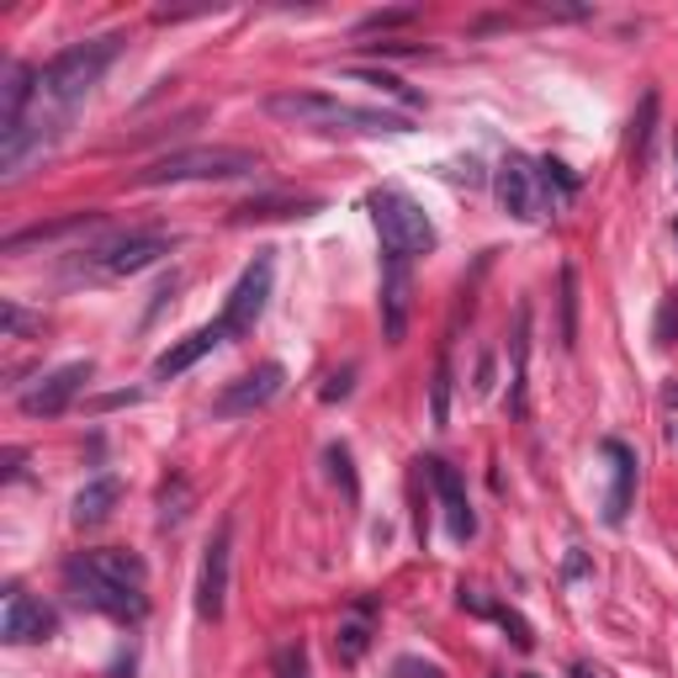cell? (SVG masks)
Here are the masks:
<instances>
[{
	"label": "cell",
	"instance_id": "obj_27",
	"mask_svg": "<svg viewBox=\"0 0 678 678\" xmlns=\"http://www.w3.org/2000/svg\"><path fill=\"white\" fill-rule=\"evenodd\" d=\"M186 499H191L186 477L165 482V493H159V525H180V514H186Z\"/></svg>",
	"mask_w": 678,
	"mask_h": 678
},
{
	"label": "cell",
	"instance_id": "obj_6",
	"mask_svg": "<svg viewBox=\"0 0 678 678\" xmlns=\"http://www.w3.org/2000/svg\"><path fill=\"white\" fill-rule=\"evenodd\" d=\"M170 249H176V234H165V229H133V234H118V238H107V244H96V249H86V266L101 270V276H138V270L159 266Z\"/></svg>",
	"mask_w": 678,
	"mask_h": 678
},
{
	"label": "cell",
	"instance_id": "obj_15",
	"mask_svg": "<svg viewBox=\"0 0 678 678\" xmlns=\"http://www.w3.org/2000/svg\"><path fill=\"white\" fill-rule=\"evenodd\" d=\"M218 345H223V329H218V319H212L207 329H197V334L176 340L170 351L154 360V382H176V377H186V371H191V366H197L202 355L218 351Z\"/></svg>",
	"mask_w": 678,
	"mask_h": 678
},
{
	"label": "cell",
	"instance_id": "obj_23",
	"mask_svg": "<svg viewBox=\"0 0 678 678\" xmlns=\"http://www.w3.org/2000/svg\"><path fill=\"white\" fill-rule=\"evenodd\" d=\"M366 615H371V604H360L351 620H340V636H334V652L345 657V663H355L360 652H366V642H371V625H366Z\"/></svg>",
	"mask_w": 678,
	"mask_h": 678
},
{
	"label": "cell",
	"instance_id": "obj_33",
	"mask_svg": "<svg viewBox=\"0 0 678 678\" xmlns=\"http://www.w3.org/2000/svg\"><path fill=\"white\" fill-rule=\"evenodd\" d=\"M122 403H144V392H107V398H96V409H122Z\"/></svg>",
	"mask_w": 678,
	"mask_h": 678
},
{
	"label": "cell",
	"instance_id": "obj_31",
	"mask_svg": "<svg viewBox=\"0 0 678 678\" xmlns=\"http://www.w3.org/2000/svg\"><path fill=\"white\" fill-rule=\"evenodd\" d=\"M652 340H657V345H674V340H678V292L668 297L663 308H657V324H652Z\"/></svg>",
	"mask_w": 678,
	"mask_h": 678
},
{
	"label": "cell",
	"instance_id": "obj_35",
	"mask_svg": "<svg viewBox=\"0 0 678 678\" xmlns=\"http://www.w3.org/2000/svg\"><path fill=\"white\" fill-rule=\"evenodd\" d=\"M377 54H424V48H413V43H371Z\"/></svg>",
	"mask_w": 678,
	"mask_h": 678
},
{
	"label": "cell",
	"instance_id": "obj_7",
	"mask_svg": "<svg viewBox=\"0 0 678 678\" xmlns=\"http://www.w3.org/2000/svg\"><path fill=\"white\" fill-rule=\"evenodd\" d=\"M270 276H276V260H270V249H260L244 276L234 281V292L223 302V313H218V329H223V340H238V334H255L260 324V313H266L270 302Z\"/></svg>",
	"mask_w": 678,
	"mask_h": 678
},
{
	"label": "cell",
	"instance_id": "obj_8",
	"mask_svg": "<svg viewBox=\"0 0 678 678\" xmlns=\"http://www.w3.org/2000/svg\"><path fill=\"white\" fill-rule=\"evenodd\" d=\"M229 567H234V520H218L202 552V573H197V615L202 620H223V610H229Z\"/></svg>",
	"mask_w": 678,
	"mask_h": 678
},
{
	"label": "cell",
	"instance_id": "obj_17",
	"mask_svg": "<svg viewBox=\"0 0 678 678\" xmlns=\"http://www.w3.org/2000/svg\"><path fill=\"white\" fill-rule=\"evenodd\" d=\"M509 351H514V371H509V413L525 419V366H531V302L514 308V334H509Z\"/></svg>",
	"mask_w": 678,
	"mask_h": 678
},
{
	"label": "cell",
	"instance_id": "obj_32",
	"mask_svg": "<svg viewBox=\"0 0 678 678\" xmlns=\"http://www.w3.org/2000/svg\"><path fill=\"white\" fill-rule=\"evenodd\" d=\"M398 674H403V678H441V668H430V663H413V657H403V663H398Z\"/></svg>",
	"mask_w": 678,
	"mask_h": 678
},
{
	"label": "cell",
	"instance_id": "obj_30",
	"mask_svg": "<svg viewBox=\"0 0 678 678\" xmlns=\"http://www.w3.org/2000/svg\"><path fill=\"white\" fill-rule=\"evenodd\" d=\"M276 678H308V652H302V642H287V647L276 652Z\"/></svg>",
	"mask_w": 678,
	"mask_h": 678
},
{
	"label": "cell",
	"instance_id": "obj_16",
	"mask_svg": "<svg viewBox=\"0 0 678 678\" xmlns=\"http://www.w3.org/2000/svg\"><path fill=\"white\" fill-rule=\"evenodd\" d=\"M604 456L615 462V482H610V499H604V525H625V514H631V493H636V451L625 441H604Z\"/></svg>",
	"mask_w": 678,
	"mask_h": 678
},
{
	"label": "cell",
	"instance_id": "obj_21",
	"mask_svg": "<svg viewBox=\"0 0 678 678\" xmlns=\"http://www.w3.org/2000/svg\"><path fill=\"white\" fill-rule=\"evenodd\" d=\"M652 127H657V90H647V96H642V112L631 118V170H636V176L647 170Z\"/></svg>",
	"mask_w": 678,
	"mask_h": 678
},
{
	"label": "cell",
	"instance_id": "obj_13",
	"mask_svg": "<svg viewBox=\"0 0 678 678\" xmlns=\"http://www.w3.org/2000/svg\"><path fill=\"white\" fill-rule=\"evenodd\" d=\"M409 308H413V276L409 255H382V334L398 345L409 334Z\"/></svg>",
	"mask_w": 678,
	"mask_h": 678
},
{
	"label": "cell",
	"instance_id": "obj_36",
	"mask_svg": "<svg viewBox=\"0 0 678 678\" xmlns=\"http://www.w3.org/2000/svg\"><path fill=\"white\" fill-rule=\"evenodd\" d=\"M663 403H668V409H678V382L668 387V392H663Z\"/></svg>",
	"mask_w": 678,
	"mask_h": 678
},
{
	"label": "cell",
	"instance_id": "obj_12",
	"mask_svg": "<svg viewBox=\"0 0 678 678\" xmlns=\"http://www.w3.org/2000/svg\"><path fill=\"white\" fill-rule=\"evenodd\" d=\"M59 631L54 610L43 599H32L27 589H5V615H0V636L11 647H32V642H48Z\"/></svg>",
	"mask_w": 678,
	"mask_h": 678
},
{
	"label": "cell",
	"instance_id": "obj_25",
	"mask_svg": "<svg viewBox=\"0 0 678 678\" xmlns=\"http://www.w3.org/2000/svg\"><path fill=\"white\" fill-rule=\"evenodd\" d=\"M578 345V276L573 266L562 270V351Z\"/></svg>",
	"mask_w": 678,
	"mask_h": 678
},
{
	"label": "cell",
	"instance_id": "obj_26",
	"mask_svg": "<svg viewBox=\"0 0 678 678\" xmlns=\"http://www.w3.org/2000/svg\"><path fill=\"white\" fill-rule=\"evenodd\" d=\"M351 80H360V86H371V90H382V96H398L403 107H419V96H413L398 75H387V69H351Z\"/></svg>",
	"mask_w": 678,
	"mask_h": 678
},
{
	"label": "cell",
	"instance_id": "obj_22",
	"mask_svg": "<svg viewBox=\"0 0 678 678\" xmlns=\"http://www.w3.org/2000/svg\"><path fill=\"white\" fill-rule=\"evenodd\" d=\"M302 218V212H319V202L313 197H302V202H292V197H260V202H244L234 212V223H249V218Z\"/></svg>",
	"mask_w": 678,
	"mask_h": 678
},
{
	"label": "cell",
	"instance_id": "obj_29",
	"mask_svg": "<svg viewBox=\"0 0 678 678\" xmlns=\"http://www.w3.org/2000/svg\"><path fill=\"white\" fill-rule=\"evenodd\" d=\"M0 324H5V340H22L27 329H43V319L22 313V302H0Z\"/></svg>",
	"mask_w": 678,
	"mask_h": 678
},
{
	"label": "cell",
	"instance_id": "obj_37",
	"mask_svg": "<svg viewBox=\"0 0 678 678\" xmlns=\"http://www.w3.org/2000/svg\"><path fill=\"white\" fill-rule=\"evenodd\" d=\"M674 154H678V138H674Z\"/></svg>",
	"mask_w": 678,
	"mask_h": 678
},
{
	"label": "cell",
	"instance_id": "obj_24",
	"mask_svg": "<svg viewBox=\"0 0 678 678\" xmlns=\"http://www.w3.org/2000/svg\"><path fill=\"white\" fill-rule=\"evenodd\" d=\"M451 345L441 351V366H435V382H430V419H435V430L451 424Z\"/></svg>",
	"mask_w": 678,
	"mask_h": 678
},
{
	"label": "cell",
	"instance_id": "obj_18",
	"mask_svg": "<svg viewBox=\"0 0 678 678\" xmlns=\"http://www.w3.org/2000/svg\"><path fill=\"white\" fill-rule=\"evenodd\" d=\"M101 223V212H69V218H59V223H32V229H22V234H5V255H22V249H32V244H59V238L80 234V229H96Z\"/></svg>",
	"mask_w": 678,
	"mask_h": 678
},
{
	"label": "cell",
	"instance_id": "obj_3",
	"mask_svg": "<svg viewBox=\"0 0 678 678\" xmlns=\"http://www.w3.org/2000/svg\"><path fill=\"white\" fill-rule=\"evenodd\" d=\"M122 43H127V32H101V37H86V43H69L64 54H54V59L37 69V101L64 112V118H75V107L118 64Z\"/></svg>",
	"mask_w": 678,
	"mask_h": 678
},
{
	"label": "cell",
	"instance_id": "obj_2",
	"mask_svg": "<svg viewBox=\"0 0 678 678\" xmlns=\"http://www.w3.org/2000/svg\"><path fill=\"white\" fill-rule=\"evenodd\" d=\"M266 112L287 127H308V133H345V138H382V133H413L403 112H377V107H355L324 90H276L266 96Z\"/></svg>",
	"mask_w": 678,
	"mask_h": 678
},
{
	"label": "cell",
	"instance_id": "obj_5",
	"mask_svg": "<svg viewBox=\"0 0 678 678\" xmlns=\"http://www.w3.org/2000/svg\"><path fill=\"white\" fill-rule=\"evenodd\" d=\"M366 212H371V223H377V234H382V249L392 255H430L441 234H435V223H430V212L413 202L409 191H398V186H377L371 197H366Z\"/></svg>",
	"mask_w": 678,
	"mask_h": 678
},
{
	"label": "cell",
	"instance_id": "obj_1",
	"mask_svg": "<svg viewBox=\"0 0 678 678\" xmlns=\"http://www.w3.org/2000/svg\"><path fill=\"white\" fill-rule=\"evenodd\" d=\"M64 589L75 593L86 610L112 615L122 625H138L148 615V573L133 552L101 546V552H75L64 562Z\"/></svg>",
	"mask_w": 678,
	"mask_h": 678
},
{
	"label": "cell",
	"instance_id": "obj_20",
	"mask_svg": "<svg viewBox=\"0 0 678 678\" xmlns=\"http://www.w3.org/2000/svg\"><path fill=\"white\" fill-rule=\"evenodd\" d=\"M535 180H541V207H552V212L578 197V176H573L562 159H541V165H535Z\"/></svg>",
	"mask_w": 678,
	"mask_h": 678
},
{
	"label": "cell",
	"instance_id": "obj_4",
	"mask_svg": "<svg viewBox=\"0 0 678 678\" xmlns=\"http://www.w3.org/2000/svg\"><path fill=\"white\" fill-rule=\"evenodd\" d=\"M260 170V159L249 148L234 144H197V148H170L159 159H148L133 176V186H180V180H244Z\"/></svg>",
	"mask_w": 678,
	"mask_h": 678
},
{
	"label": "cell",
	"instance_id": "obj_11",
	"mask_svg": "<svg viewBox=\"0 0 678 678\" xmlns=\"http://www.w3.org/2000/svg\"><path fill=\"white\" fill-rule=\"evenodd\" d=\"M419 467H424V477H430V482H435V493H441L451 541H473V535H477V514H473V499H467V477L456 473L451 462H441V456H424Z\"/></svg>",
	"mask_w": 678,
	"mask_h": 678
},
{
	"label": "cell",
	"instance_id": "obj_34",
	"mask_svg": "<svg viewBox=\"0 0 678 678\" xmlns=\"http://www.w3.org/2000/svg\"><path fill=\"white\" fill-rule=\"evenodd\" d=\"M351 377H355V371H340V377H329V387H324V403H334V398H345V392H351Z\"/></svg>",
	"mask_w": 678,
	"mask_h": 678
},
{
	"label": "cell",
	"instance_id": "obj_28",
	"mask_svg": "<svg viewBox=\"0 0 678 678\" xmlns=\"http://www.w3.org/2000/svg\"><path fill=\"white\" fill-rule=\"evenodd\" d=\"M413 16H419V5H392V11H371V16H360V32H387V27H409Z\"/></svg>",
	"mask_w": 678,
	"mask_h": 678
},
{
	"label": "cell",
	"instance_id": "obj_19",
	"mask_svg": "<svg viewBox=\"0 0 678 678\" xmlns=\"http://www.w3.org/2000/svg\"><path fill=\"white\" fill-rule=\"evenodd\" d=\"M118 499H122V482L112 473L107 477H90L86 488L75 493V525H101L112 509H118Z\"/></svg>",
	"mask_w": 678,
	"mask_h": 678
},
{
	"label": "cell",
	"instance_id": "obj_9",
	"mask_svg": "<svg viewBox=\"0 0 678 678\" xmlns=\"http://www.w3.org/2000/svg\"><path fill=\"white\" fill-rule=\"evenodd\" d=\"M90 377H96L90 360H69V366H59V371L37 377L32 387H22V392H16V409L27 413V419H59V413L80 398V387H86Z\"/></svg>",
	"mask_w": 678,
	"mask_h": 678
},
{
	"label": "cell",
	"instance_id": "obj_10",
	"mask_svg": "<svg viewBox=\"0 0 678 678\" xmlns=\"http://www.w3.org/2000/svg\"><path fill=\"white\" fill-rule=\"evenodd\" d=\"M281 387H287V366L266 360L260 371H244V377H234V382L223 387V392L212 398V413H218V419H244V413L266 409Z\"/></svg>",
	"mask_w": 678,
	"mask_h": 678
},
{
	"label": "cell",
	"instance_id": "obj_14",
	"mask_svg": "<svg viewBox=\"0 0 678 678\" xmlns=\"http://www.w3.org/2000/svg\"><path fill=\"white\" fill-rule=\"evenodd\" d=\"M499 207L509 218H520V223H535V218H541V180H535L531 159L509 154L499 165Z\"/></svg>",
	"mask_w": 678,
	"mask_h": 678
}]
</instances>
